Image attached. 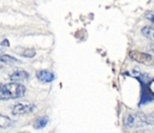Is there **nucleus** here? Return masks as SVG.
<instances>
[{"label":"nucleus","instance_id":"1","mask_svg":"<svg viewBox=\"0 0 154 133\" xmlns=\"http://www.w3.org/2000/svg\"><path fill=\"white\" fill-rule=\"evenodd\" d=\"M131 75L135 77L141 85V97H140L138 105L142 107L144 104L154 102V91L150 87V85L154 83V77H150L147 73H142L137 68L131 71Z\"/></svg>","mask_w":154,"mask_h":133},{"label":"nucleus","instance_id":"2","mask_svg":"<svg viewBox=\"0 0 154 133\" xmlns=\"http://www.w3.org/2000/svg\"><path fill=\"white\" fill-rule=\"evenodd\" d=\"M25 95V86L19 81H12L7 84H2L0 86V98L1 101L20 98Z\"/></svg>","mask_w":154,"mask_h":133},{"label":"nucleus","instance_id":"3","mask_svg":"<svg viewBox=\"0 0 154 133\" xmlns=\"http://www.w3.org/2000/svg\"><path fill=\"white\" fill-rule=\"evenodd\" d=\"M129 58L132 60V61H136L138 64H143V65H153L154 64V58L148 54V53H142V52H138V50H131L129 52Z\"/></svg>","mask_w":154,"mask_h":133},{"label":"nucleus","instance_id":"4","mask_svg":"<svg viewBox=\"0 0 154 133\" xmlns=\"http://www.w3.org/2000/svg\"><path fill=\"white\" fill-rule=\"evenodd\" d=\"M36 110V105L35 104H28V103H17L12 107L11 113L16 116L18 115H24V114H30L34 113Z\"/></svg>","mask_w":154,"mask_h":133},{"label":"nucleus","instance_id":"5","mask_svg":"<svg viewBox=\"0 0 154 133\" xmlns=\"http://www.w3.org/2000/svg\"><path fill=\"white\" fill-rule=\"evenodd\" d=\"M36 78L41 83H51L54 80V73H52L51 71H47V69H41V71L36 72Z\"/></svg>","mask_w":154,"mask_h":133},{"label":"nucleus","instance_id":"6","mask_svg":"<svg viewBox=\"0 0 154 133\" xmlns=\"http://www.w3.org/2000/svg\"><path fill=\"white\" fill-rule=\"evenodd\" d=\"M29 78V73L24 69H14L13 73L10 75V79L13 80V81H23V80H26Z\"/></svg>","mask_w":154,"mask_h":133},{"label":"nucleus","instance_id":"7","mask_svg":"<svg viewBox=\"0 0 154 133\" xmlns=\"http://www.w3.org/2000/svg\"><path fill=\"white\" fill-rule=\"evenodd\" d=\"M16 53L24 56V58H34L36 55V52L32 48H17Z\"/></svg>","mask_w":154,"mask_h":133},{"label":"nucleus","instance_id":"8","mask_svg":"<svg viewBox=\"0 0 154 133\" xmlns=\"http://www.w3.org/2000/svg\"><path fill=\"white\" fill-rule=\"evenodd\" d=\"M137 116V120H140L142 123H146V125H154V116H149V115H146V114H142V113H137L136 114Z\"/></svg>","mask_w":154,"mask_h":133},{"label":"nucleus","instance_id":"9","mask_svg":"<svg viewBox=\"0 0 154 133\" xmlns=\"http://www.w3.org/2000/svg\"><path fill=\"white\" fill-rule=\"evenodd\" d=\"M136 120H137L136 114H135V115L129 114V115H126L125 119H124V126H125L126 128H131V127H134V126L136 125Z\"/></svg>","mask_w":154,"mask_h":133},{"label":"nucleus","instance_id":"10","mask_svg":"<svg viewBox=\"0 0 154 133\" xmlns=\"http://www.w3.org/2000/svg\"><path fill=\"white\" fill-rule=\"evenodd\" d=\"M141 32H142V35L144 37H147L148 40L154 42V28H152V26H143L141 29Z\"/></svg>","mask_w":154,"mask_h":133},{"label":"nucleus","instance_id":"11","mask_svg":"<svg viewBox=\"0 0 154 133\" xmlns=\"http://www.w3.org/2000/svg\"><path fill=\"white\" fill-rule=\"evenodd\" d=\"M47 123H48V117H45V116L43 117H38L34 123V128L35 129H42V128H45L47 126Z\"/></svg>","mask_w":154,"mask_h":133},{"label":"nucleus","instance_id":"12","mask_svg":"<svg viewBox=\"0 0 154 133\" xmlns=\"http://www.w3.org/2000/svg\"><path fill=\"white\" fill-rule=\"evenodd\" d=\"M0 61L2 64H10V65H13V64H18L19 62L18 59H16L13 56H10V55H5V54L0 56Z\"/></svg>","mask_w":154,"mask_h":133},{"label":"nucleus","instance_id":"13","mask_svg":"<svg viewBox=\"0 0 154 133\" xmlns=\"http://www.w3.org/2000/svg\"><path fill=\"white\" fill-rule=\"evenodd\" d=\"M12 125V121L10 117L5 116V115H0V128L4 129V128H7Z\"/></svg>","mask_w":154,"mask_h":133},{"label":"nucleus","instance_id":"14","mask_svg":"<svg viewBox=\"0 0 154 133\" xmlns=\"http://www.w3.org/2000/svg\"><path fill=\"white\" fill-rule=\"evenodd\" d=\"M146 18H147L148 20H150L152 23H154V14H152V13H149V14H147V16H146Z\"/></svg>","mask_w":154,"mask_h":133},{"label":"nucleus","instance_id":"15","mask_svg":"<svg viewBox=\"0 0 154 133\" xmlns=\"http://www.w3.org/2000/svg\"><path fill=\"white\" fill-rule=\"evenodd\" d=\"M1 46H2V47H10V42H8V40L5 38V40L1 42Z\"/></svg>","mask_w":154,"mask_h":133},{"label":"nucleus","instance_id":"16","mask_svg":"<svg viewBox=\"0 0 154 133\" xmlns=\"http://www.w3.org/2000/svg\"><path fill=\"white\" fill-rule=\"evenodd\" d=\"M149 49H150V50H152V52H153V53H154V44H152V46H150V47H149Z\"/></svg>","mask_w":154,"mask_h":133},{"label":"nucleus","instance_id":"17","mask_svg":"<svg viewBox=\"0 0 154 133\" xmlns=\"http://www.w3.org/2000/svg\"><path fill=\"white\" fill-rule=\"evenodd\" d=\"M153 116H154V114H153Z\"/></svg>","mask_w":154,"mask_h":133}]
</instances>
